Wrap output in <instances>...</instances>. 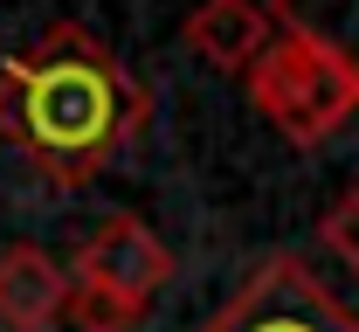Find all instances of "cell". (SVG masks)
Segmentation results:
<instances>
[{"instance_id":"cell-5","label":"cell","mask_w":359,"mask_h":332,"mask_svg":"<svg viewBox=\"0 0 359 332\" xmlns=\"http://www.w3.org/2000/svg\"><path fill=\"white\" fill-rule=\"evenodd\" d=\"M69 277L42 242H7L0 249V326L7 332H48L62 319Z\"/></svg>"},{"instance_id":"cell-4","label":"cell","mask_w":359,"mask_h":332,"mask_svg":"<svg viewBox=\"0 0 359 332\" xmlns=\"http://www.w3.org/2000/svg\"><path fill=\"white\" fill-rule=\"evenodd\" d=\"M166 277H173L166 242L152 236L138 215H111V222H97V229L83 236V249H76V277H69V284L111 291V298H125V305H152Z\"/></svg>"},{"instance_id":"cell-2","label":"cell","mask_w":359,"mask_h":332,"mask_svg":"<svg viewBox=\"0 0 359 332\" xmlns=\"http://www.w3.org/2000/svg\"><path fill=\"white\" fill-rule=\"evenodd\" d=\"M242 77H249L256 111L290 145H325L359 118V62L311 28H276Z\"/></svg>"},{"instance_id":"cell-7","label":"cell","mask_w":359,"mask_h":332,"mask_svg":"<svg viewBox=\"0 0 359 332\" xmlns=\"http://www.w3.org/2000/svg\"><path fill=\"white\" fill-rule=\"evenodd\" d=\"M62 312H69V326H76V332H138V326H145V305H125V298L90 291V284H69Z\"/></svg>"},{"instance_id":"cell-3","label":"cell","mask_w":359,"mask_h":332,"mask_svg":"<svg viewBox=\"0 0 359 332\" xmlns=\"http://www.w3.org/2000/svg\"><path fill=\"white\" fill-rule=\"evenodd\" d=\"M201 332H359V312H346L297 256H269Z\"/></svg>"},{"instance_id":"cell-1","label":"cell","mask_w":359,"mask_h":332,"mask_svg":"<svg viewBox=\"0 0 359 332\" xmlns=\"http://www.w3.org/2000/svg\"><path fill=\"white\" fill-rule=\"evenodd\" d=\"M145 125V84L76 21L0 62V139L42 166L48 187H90Z\"/></svg>"},{"instance_id":"cell-8","label":"cell","mask_w":359,"mask_h":332,"mask_svg":"<svg viewBox=\"0 0 359 332\" xmlns=\"http://www.w3.org/2000/svg\"><path fill=\"white\" fill-rule=\"evenodd\" d=\"M325 249L346 263V277H359V187L325 215Z\"/></svg>"},{"instance_id":"cell-6","label":"cell","mask_w":359,"mask_h":332,"mask_svg":"<svg viewBox=\"0 0 359 332\" xmlns=\"http://www.w3.org/2000/svg\"><path fill=\"white\" fill-rule=\"evenodd\" d=\"M276 35V21H269L263 0H201L194 14H187V48L208 62V69H249L263 42Z\"/></svg>"}]
</instances>
